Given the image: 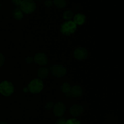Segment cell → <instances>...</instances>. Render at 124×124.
<instances>
[{"label":"cell","mask_w":124,"mask_h":124,"mask_svg":"<svg viewBox=\"0 0 124 124\" xmlns=\"http://www.w3.org/2000/svg\"><path fill=\"white\" fill-rule=\"evenodd\" d=\"M77 29V25L72 21H67L63 23L61 26L60 31L65 36H69L74 33Z\"/></svg>","instance_id":"obj_1"},{"label":"cell","mask_w":124,"mask_h":124,"mask_svg":"<svg viewBox=\"0 0 124 124\" xmlns=\"http://www.w3.org/2000/svg\"><path fill=\"white\" fill-rule=\"evenodd\" d=\"M28 90L33 94H38L42 92L44 88V84L42 80L39 79H35L30 82L28 85Z\"/></svg>","instance_id":"obj_2"},{"label":"cell","mask_w":124,"mask_h":124,"mask_svg":"<svg viewBox=\"0 0 124 124\" xmlns=\"http://www.w3.org/2000/svg\"><path fill=\"white\" fill-rule=\"evenodd\" d=\"M20 9L25 14L33 13L36 8V3L33 0H23L20 4Z\"/></svg>","instance_id":"obj_3"},{"label":"cell","mask_w":124,"mask_h":124,"mask_svg":"<svg viewBox=\"0 0 124 124\" xmlns=\"http://www.w3.org/2000/svg\"><path fill=\"white\" fill-rule=\"evenodd\" d=\"M13 84L8 81H4L0 84V93L4 96L8 97L14 93Z\"/></svg>","instance_id":"obj_4"},{"label":"cell","mask_w":124,"mask_h":124,"mask_svg":"<svg viewBox=\"0 0 124 124\" xmlns=\"http://www.w3.org/2000/svg\"><path fill=\"white\" fill-rule=\"evenodd\" d=\"M51 71L54 77L62 78L66 75L67 69L63 65L55 64L51 67Z\"/></svg>","instance_id":"obj_5"},{"label":"cell","mask_w":124,"mask_h":124,"mask_svg":"<svg viewBox=\"0 0 124 124\" xmlns=\"http://www.w3.org/2000/svg\"><path fill=\"white\" fill-rule=\"evenodd\" d=\"M74 57L79 61L85 59L88 55L87 50L84 47H78L75 50L73 53Z\"/></svg>","instance_id":"obj_6"},{"label":"cell","mask_w":124,"mask_h":124,"mask_svg":"<svg viewBox=\"0 0 124 124\" xmlns=\"http://www.w3.org/2000/svg\"><path fill=\"white\" fill-rule=\"evenodd\" d=\"M66 106L62 102H58L53 107V113L56 117H61L65 114Z\"/></svg>","instance_id":"obj_7"},{"label":"cell","mask_w":124,"mask_h":124,"mask_svg":"<svg viewBox=\"0 0 124 124\" xmlns=\"http://www.w3.org/2000/svg\"><path fill=\"white\" fill-rule=\"evenodd\" d=\"M33 61L40 66H44L48 63V58L47 55L44 53H38L33 58Z\"/></svg>","instance_id":"obj_8"},{"label":"cell","mask_w":124,"mask_h":124,"mask_svg":"<svg viewBox=\"0 0 124 124\" xmlns=\"http://www.w3.org/2000/svg\"><path fill=\"white\" fill-rule=\"evenodd\" d=\"M83 107L79 104H74L70 108V113L73 117H77L84 113Z\"/></svg>","instance_id":"obj_9"},{"label":"cell","mask_w":124,"mask_h":124,"mask_svg":"<svg viewBox=\"0 0 124 124\" xmlns=\"http://www.w3.org/2000/svg\"><path fill=\"white\" fill-rule=\"evenodd\" d=\"M70 93L75 98H79L82 96L83 90L79 85H74L71 88Z\"/></svg>","instance_id":"obj_10"},{"label":"cell","mask_w":124,"mask_h":124,"mask_svg":"<svg viewBox=\"0 0 124 124\" xmlns=\"http://www.w3.org/2000/svg\"><path fill=\"white\" fill-rule=\"evenodd\" d=\"M86 20L85 16L82 13H78L75 15L73 17V22L76 25H82L85 23Z\"/></svg>","instance_id":"obj_11"},{"label":"cell","mask_w":124,"mask_h":124,"mask_svg":"<svg viewBox=\"0 0 124 124\" xmlns=\"http://www.w3.org/2000/svg\"><path fill=\"white\" fill-rule=\"evenodd\" d=\"M49 75V70L46 67H41L37 71V75L39 79L41 80L44 79L48 77Z\"/></svg>","instance_id":"obj_12"},{"label":"cell","mask_w":124,"mask_h":124,"mask_svg":"<svg viewBox=\"0 0 124 124\" xmlns=\"http://www.w3.org/2000/svg\"><path fill=\"white\" fill-rule=\"evenodd\" d=\"M13 18L16 20H21L23 18V12H22L21 10L19 7H16L14 8L13 11Z\"/></svg>","instance_id":"obj_13"},{"label":"cell","mask_w":124,"mask_h":124,"mask_svg":"<svg viewBox=\"0 0 124 124\" xmlns=\"http://www.w3.org/2000/svg\"><path fill=\"white\" fill-rule=\"evenodd\" d=\"M53 4L59 8H63L66 6L67 2L65 0H53Z\"/></svg>","instance_id":"obj_14"},{"label":"cell","mask_w":124,"mask_h":124,"mask_svg":"<svg viewBox=\"0 0 124 124\" xmlns=\"http://www.w3.org/2000/svg\"><path fill=\"white\" fill-rule=\"evenodd\" d=\"M71 85L69 83L65 82L64 83H63L62 84V85L61 86V90L62 93H69L70 92L71 90Z\"/></svg>","instance_id":"obj_15"},{"label":"cell","mask_w":124,"mask_h":124,"mask_svg":"<svg viewBox=\"0 0 124 124\" xmlns=\"http://www.w3.org/2000/svg\"><path fill=\"white\" fill-rule=\"evenodd\" d=\"M74 17V13L73 12V11L70 10H66L63 13V18H64L65 20L67 21H70L72 18H73Z\"/></svg>","instance_id":"obj_16"},{"label":"cell","mask_w":124,"mask_h":124,"mask_svg":"<svg viewBox=\"0 0 124 124\" xmlns=\"http://www.w3.org/2000/svg\"><path fill=\"white\" fill-rule=\"evenodd\" d=\"M54 104L53 102H48L46 103V104H45V108L46 109V110H52V108H53V107H54Z\"/></svg>","instance_id":"obj_17"},{"label":"cell","mask_w":124,"mask_h":124,"mask_svg":"<svg viewBox=\"0 0 124 124\" xmlns=\"http://www.w3.org/2000/svg\"><path fill=\"white\" fill-rule=\"evenodd\" d=\"M65 124H81V123L80 121H78L76 119L73 118L67 120V121H66Z\"/></svg>","instance_id":"obj_18"},{"label":"cell","mask_w":124,"mask_h":124,"mask_svg":"<svg viewBox=\"0 0 124 124\" xmlns=\"http://www.w3.org/2000/svg\"><path fill=\"white\" fill-rule=\"evenodd\" d=\"M44 5L46 7H48V8L52 7L53 5V1L52 0H46L44 1Z\"/></svg>","instance_id":"obj_19"},{"label":"cell","mask_w":124,"mask_h":124,"mask_svg":"<svg viewBox=\"0 0 124 124\" xmlns=\"http://www.w3.org/2000/svg\"><path fill=\"white\" fill-rule=\"evenodd\" d=\"M5 56L2 53H0V67L4 65L5 62Z\"/></svg>","instance_id":"obj_20"},{"label":"cell","mask_w":124,"mask_h":124,"mask_svg":"<svg viewBox=\"0 0 124 124\" xmlns=\"http://www.w3.org/2000/svg\"><path fill=\"white\" fill-rule=\"evenodd\" d=\"M25 61H26L27 64H31L33 62V58L31 56H27L25 58Z\"/></svg>","instance_id":"obj_21"},{"label":"cell","mask_w":124,"mask_h":124,"mask_svg":"<svg viewBox=\"0 0 124 124\" xmlns=\"http://www.w3.org/2000/svg\"><path fill=\"white\" fill-rule=\"evenodd\" d=\"M11 1H12V3L15 6H20L23 0H11Z\"/></svg>","instance_id":"obj_22"},{"label":"cell","mask_w":124,"mask_h":124,"mask_svg":"<svg viewBox=\"0 0 124 124\" xmlns=\"http://www.w3.org/2000/svg\"><path fill=\"white\" fill-rule=\"evenodd\" d=\"M65 123H66V121L62 119L58 120V123H57V124H65Z\"/></svg>","instance_id":"obj_23"},{"label":"cell","mask_w":124,"mask_h":124,"mask_svg":"<svg viewBox=\"0 0 124 124\" xmlns=\"http://www.w3.org/2000/svg\"><path fill=\"white\" fill-rule=\"evenodd\" d=\"M23 90H24V92H27L28 91H29V90H28L27 87H25V88H24V89H23Z\"/></svg>","instance_id":"obj_24"},{"label":"cell","mask_w":124,"mask_h":124,"mask_svg":"<svg viewBox=\"0 0 124 124\" xmlns=\"http://www.w3.org/2000/svg\"><path fill=\"white\" fill-rule=\"evenodd\" d=\"M0 124H8L5 122H0Z\"/></svg>","instance_id":"obj_25"},{"label":"cell","mask_w":124,"mask_h":124,"mask_svg":"<svg viewBox=\"0 0 124 124\" xmlns=\"http://www.w3.org/2000/svg\"><path fill=\"white\" fill-rule=\"evenodd\" d=\"M35 1H39V2H40V1H42V0H35Z\"/></svg>","instance_id":"obj_26"},{"label":"cell","mask_w":124,"mask_h":124,"mask_svg":"<svg viewBox=\"0 0 124 124\" xmlns=\"http://www.w3.org/2000/svg\"><path fill=\"white\" fill-rule=\"evenodd\" d=\"M1 4L0 3V8H1Z\"/></svg>","instance_id":"obj_27"}]
</instances>
